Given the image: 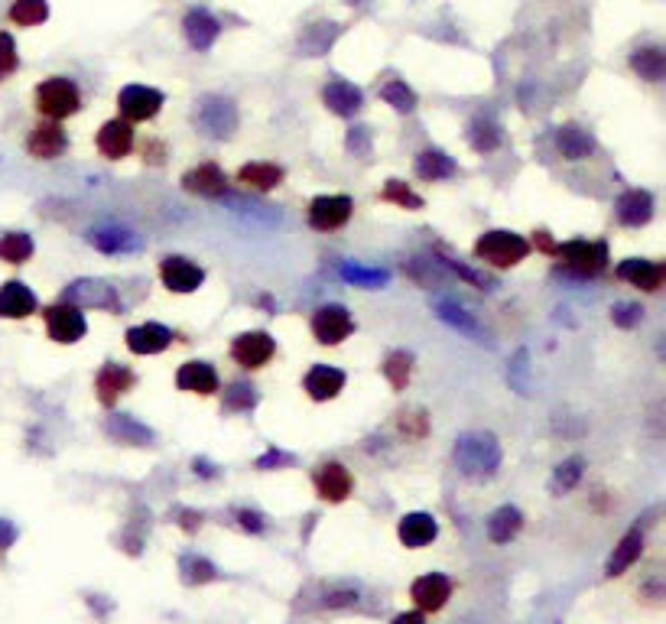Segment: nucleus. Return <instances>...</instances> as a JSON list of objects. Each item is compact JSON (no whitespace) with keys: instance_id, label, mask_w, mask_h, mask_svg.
Returning a JSON list of instances; mask_svg holds the SVG:
<instances>
[{"instance_id":"obj_1","label":"nucleus","mask_w":666,"mask_h":624,"mask_svg":"<svg viewBox=\"0 0 666 624\" xmlns=\"http://www.w3.org/2000/svg\"><path fill=\"white\" fill-rule=\"evenodd\" d=\"M452 465L462 478L475 481V485H485V481L498 478L501 465H504L501 439L488 433V429H468V433L455 436Z\"/></svg>"},{"instance_id":"obj_2","label":"nucleus","mask_w":666,"mask_h":624,"mask_svg":"<svg viewBox=\"0 0 666 624\" xmlns=\"http://www.w3.org/2000/svg\"><path fill=\"white\" fill-rule=\"evenodd\" d=\"M533 254L530 241L524 234H517L511 228H491L481 231L475 244H472V257L478 260L481 267L488 270H514Z\"/></svg>"},{"instance_id":"obj_3","label":"nucleus","mask_w":666,"mask_h":624,"mask_svg":"<svg viewBox=\"0 0 666 624\" xmlns=\"http://www.w3.org/2000/svg\"><path fill=\"white\" fill-rule=\"evenodd\" d=\"M556 270L566 273V277L576 280H595L602 277L611 264L608 244L605 241H589V238H569V241H556L553 254Z\"/></svg>"},{"instance_id":"obj_4","label":"nucleus","mask_w":666,"mask_h":624,"mask_svg":"<svg viewBox=\"0 0 666 624\" xmlns=\"http://www.w3.org/2000/svg\"><path fill=\"white\" fill-rule=\"evenodd\" d=\"M82 88L69 75H49L33 88V108L46 121H69L82 111Z\"/></svg>"},{"instance_id":"obj_5","label":"nucleus","mask_w":666,"mask_h":624,"mask_svg":"<svg viewBox=\"0 0 666 624\" xmlns=\"http://www.w3.org/2000/svg\"><path fill=\"white\" fill-rule=\"evenodd\" d=\"M192 124L199 130L202 137L215 140V143H225L238 134L241 127V111L238 104L225 95H215V91H208L199 101H195L192 108Z\"/></svg>"},{"instance_id":"obj_6","label":"nucleus","mask_w":666,"mask_h":624,"mask_svg":"<svg viewBox=\"0 0 666 624\" xmlns=\"http://www.w3.org/2000/svg\"><path fill=\"white\" fill-rule=\"evenodd\" d=\"M62 303H72L78 309H98V312H111V316H121L124 312V299L117 293V286L101 280V277H78L72 283L62 286L59 293Z\"/></svg>"},{"instance_id":"obj_7","label":"nucleus","mask_w":666,"mask_h":624,"mask_svg":"<svg viewBox=\"0 0 666 624\" xmlns=\"http://www.w3.org/2000/svg\"><path fill=\"white\" fill-rule=\"evenodd\" d=\"M309 332L322 348H338L355 335V316L345 303H322L312 309Z\"/></svg>"},{"instance_id":"obj_8","label":"nucleus","mask_w":666,"mask_h":624,"mask_svg":"<svg viewBox=\"0 0 666 624\" xmlns=\"http://www.w3.org/2000/svg\"><path fill=\"white\" fill-rule=\"evenodd\" d=\"M231 361L238 364L241 371H264L267 364L277 358V338H273L267 329H247L231 338L228 348Z\"/></svg>"},{"instance_id":"obj_9","label":"nucleus","mask_w":666,"mask_h":624,"mask_svg":"<svg viewBox=\"0 0 666 624\" xmlns=\"http://www.w3.org/2000/svg\"><path fill=\"white\" fill-rule=\"evenodd\" d=\"M351 215H355V199L345 192H322L316 199H309V208H306V225L319 234H332V231H342Z\"/></svg>"},{"instance_id":"obj_10","label":"nucleus","mask_w":666,"mask_h":624,"mask_svg":"<svg viewBox=\"0 0 666 624\" xmlns=\"http://www.w3.org/2000/svg\"><path fill=\"white\" fill-rule=\"evenodd\" d=\"M39 316H43V322H46V335L56 345H78L88 335L85 309H78L72 303H62V299L43 306V309H39Z\"/></svg>"},{"instance_id":"obj_11","label":"nucleus","mask_w":666,"mask_h":624,"mask_svg":"<svg viewBox=\"0 0 666 624\" xmlns=\"http://www.w3.org/2000/svg\"><path fill=\"white\" fill-rule=\"evenodd\" d=\"M114 101H117V117H124L127 124H150L160 117L166 95L153 85H124Z\"/></svg>"},{"instance_id":"obj_12","label":"nucleus","mask_w":666,"mask_h":624,"mask_svg":"<svg viewBox=\"0 0 666 624\" xmlns=\"http://www.w3.org/2000/svg\"><path fill=\"white\" fill-rule=\"evenodd\" d=\"M156 277H160L163 290H169L173 296H192L199 293L205 286V267L195 264L192 257H182V254H166L160 260V267H156Z\"/></svg>"},{"instance_id":"obj_13","label":"nucleus","mask_w":666,"mask_h":624,"mask_svg":"<svg viewBox=\"0 0 666 624\" xmlns=\"http://www.w3.org/2000/svg\"><path fill=\"white\" fill-rule=\"evenodd\" d=\"M312 491L319 494V501L325 504H345L351 494H355V475L345 462H319L312 468Z\"/></svg>"},{"instance_id":"obj_14","label":"nucleus","mask_w":666,"mask_h":624,"mask_svg":"<svg viewBox=\"0 0 666 624\" xmlns=\"http://www.w3.org/2000/svg\"><path fill=\"white\" fill-rule=\"evenodd\" d=\"M137 384V374L127 368V364L121 361H104L98 374H95V400L101 403L104 410H114L117 403H121V397H127L130 390H134Z\"/></svg>"},{"instance_id":"obj_15","label":"nucleus","mask_w":666,"mask_h":624,"mask_svg":"<svg viewBox=\"0 0 666 624\" xmlns=\"http://www.w3.org/2000/svg\"><path fill=\"white\" fill-rule=\"evenodd\" d=\"M65 150H69V134H65V127L59 121L39 117L30 127V134H26V153L39 163L59 160V156H65Z\"/></svg>"},{"instance_id":"obj_16","label":"nucleus","mask_w":666,"mask_h":624,"mask_svg":"<svg viewBox=\"0 0 666 624\" xmlns=\"http://www.w3.org/2000/svg\"><path fill=\"white\" fill-rule=\"evenodd\" d=\"M179 186L186 189L189 195H199V199H225L231 179L218 163L205 160V163L189 166L186 173L179 176Z\"/></svg>"},{"instance_id":"obj_17","label":"nucleus","mask_w":666,"mask_h":624,"mask_svg":"<svg viewBox=\"0 0 666 624\" xmlns=\"http://www.w3.org/2000/svg\"><path fill=\"white\" fill-rule=\"evenodd\" d=\"M95 147H98V153L104 156V160L121 163L137 150V130H134V124H127L124 117H111V121H104L98 127Z\"/></svg>"},{"instance_id":"obj_18","label":"nucleus","mask_w":666,"mask_h":624,"mask_svg":"<svg viewBox=\"0 0 666 624\" xmlns=\"http://www.w3.org/2000/svg\"><path fill=\"white\" fill-rule=\"evenodd\" d=\"M654 215H657V199L650 189L634 186V189H624L615 199V221L621 228H634V231L647 228L650 221H654Z\"/></svg>"},{"instance_id":"obj_19","label":"nucleus","mask_w":666,"mask_h":624,"mask_svg":"<svg viewBox=\"0 0 666 624\" xmlns=\"http://www.w3.org/2000/svg\"><path fill=\"white\" fill-rule=\"evenodd\" d=\"M176 342V332L163 322H140L124 332V345L137 358H156Z\"/></svg>"},{"instance_id":"obj_20","label":"nucleus","mask_w":666,"mask_h":624,"mask_svg":"<svg viewBox=\"0 0 666 624\" xmlns=\"http://www.w3.org/2000/svg\"><path fill=\"white\" fill-rule=\"evenodd\" d=\"M615 277L641 293H660L666 283V264L650 257H624L615 267Z\"/></svg>"},{"instance_id":"obj_21","label":"nucleus","mask_w":666,"mask_h":624,"mask_svg":"<svg viewBox=\"0 0 666 624\" xmlns=\"http://www.w3.org/2000/svg\"><path fill=\"white\" fill-rule=\"evenodd\" d=\"M319 98L325 104V111L335 114V117H342V121L358 117L361 108H364V91L355 82H348V78H338V75H332L329 82L322 85Z\"/></svg>"},{"instance_id":"obj_22","label":"nucleus","mask_w":666,"mask_h":624,"mask_svg":"<svg viewBox=\"0 0 666 624\" xmlns=\"http://www.w3.org/2000/svg\"><path fill=\"white\" fill-rule=\"evenodd\" d=\"M85 241L88 247H95L98 254H108V257L143 251V238L134 228H124V225H95L85 231Z\"/></svg>"},{"instance_id":"obj_23","label":"nucleus","mask_w":666,"mask_h":624,"mask_svg":"<svg viewBox=\"0 0 666 624\" xmlns=\"http://www.w3.org/2000/svg\"><path fill=\"white\" fill-rule=\"evenodd\" d=\"M176 387L192 397H215L221 390V374L212 361H182L176 368Z\"/></svg>"},{"instance_id":"obj_24","label":"nucleus","mask_w":666,"mask_h":624,"mask_svg":"<svg viewBox=\"0 0 666 624\" xmlns=\"http://www.w3.org/2000/svg\"><path fill=\"white\" fill-rule=\"evenodd\" d=\"M553 147L556 156L566 163H585L598 153V140L592 137V130H585L582 124H559L553 134Z\"/></svg>"},{"instance_id":"obj_25","label":"nucleus","mask_w":666,"mask_h":624,"mask_svg":"<svg viewBox=\"0 0 666 624\" xmlns=\"http://www.w3.org/2000/svg\"><path fill=\"white\" fill-rule=\"evenodd\" d=\"M452 589H455V582L449 576H442V572H426V576L413 579L410 598H413L416 611H423V615H436V611H442L449 605Z\"/></svg>"},{"instance_id":"obj_26","label":"nucleus","mask_w":666,"mask_h":624,"mask_svg":"<svg viewBox=\"0 0 666 624\" xmlns=\"http://www.w3.org/2000/svg\"><path fill=\"white\" fill-rule=\"evenodd\" d=\"M348 384V374L335 364H312L303 374V390L312 403H329L342 397V390Z\"/></svg>"},{"instance_id":"obj_27","label":"nucleus","mask_w":666,"mask_h":624,"mask_svg":"<svg viewBox=\"0 0 666 624\" xmlns=\"http://www.w3.org/2000/svg\"><path fill=\"white\" fill-rule=\"evenodd\" d=\"M104 436L117 442V446H137V449L156 446V433L147 423H140L134 413H111L104 420Z\"/></svg>"},{"instance_id":"obj_28","label":"nucleus","mask_w":666,"mask_h":624,"mask_svg":"<svg viewBox=\"0 0 666 624\" xmlns=\"http://www.w3.org/2000/svg\"><path fill=\"white\" fill-rule=\"evenodd\" d=\"M182 36H186L189 49L208 52L221 36V20L208 7H192L186 10V17H182Z\"/></svg>"},{"instance_id":"obj_29","label":"nucleus","mask_w":666,"mask_h":624,"mask_svg":"<svg viewBox=\"0 0 666 624\" xmlns=\"http://www.w3.org/2000/svg\"><path fill=\"white\" fill-rule=\"evenodd\" d=\"M234 182H238V186L247 189V192L267 195V192L280 189L283 182H286V169L280 163H270V160H251V163L238 166Z\"/></svg>"},{"instance_id":"obj_30","label":"nucleus","mask_w":666,"mask_h":624,"mask_svg":"<svg viewBox=\"0 0 666 624\" xmlns=\"http://www.w3.org/2000/svg\"><path fill=\"white\" fill-rule=\"evenodd\" d=\"M39 312L36 293L23 280H4L0 283V319L7 322H23Z\"/></svg>"},{"instance_id":"obj_31","label":"nucleus","mask_w":666,"mask_h":624,"mask_svg":"<svg viewBox=\"0 0 666 624\" xmlns=\"http://www.w3.org/2000/svg\"><path fill=\"white\" fill-rule=\"evenodd\" d=\"M436 316L449 325V329H455V332H462L465 338H472V342H481V345H491V338H488V329L481 325V319L475 316L472 309H465L462 303H455V299H436Z\"/></svg>"},{"instance_id":"obj_32","label":"nucleus","mask_w":666,"mask_h":624,"mask_svg":"<svg viewBox=\"0 0 666 624\" xmlns=\"http://www.w3.org/2000/svg\"><path fill=\"white\" fill-rule=\"evenodd\" d=\"M413 173L420 182H449L462 173V166L442 147H423L413 160Z\"/></svg>"},{"instance_id":"obj_33","label":"nucleus","mask_w":666,"mask_h":624,"mask_svg":"<svg viewBox=\"0 0 666 624\" xmlns=\"http://www.w3.org/2000/svg\"><path fill=\"white\" fill-rule=\"evenodd\" d=\"M439 537V520L429 511H410L397 520V540L407 550H423Z\"/></svg>"},{"instance_id":"obj_34","label":"nucleus","mask_w":666,"mask_h":624,"mask_svg":"<svg viewBox=\"0 0 666 624\" xmlns=\"http://www.w3.org/2000/svg\"><path fill=\"white\" fill-rule=\"evenodd\" d=\"M644 546H647V533L641 530V527H631L624 537L618 540V546L611 550V556H608V563H605V576L608 579H618V576H624L637 559L644 556Z\"/></svg>"},{"instance_id":"obj_35","label":"nucleus","mask_w":666,"mask_h":624,"mask_svg":"<svg viewBox=\"0 0 666 624\" xmlns=\"http://www.w3.org/2000/svg\"><path fill=\"white\" fill-rule=\"evenodd\" d=\"M436 260V267L442 270V273H449V277H459L462 283H468V286H475V290H494V280L488 277L485 270H478V267H472V264H465L462 257H455L449 247H442V244H436L433 247V254H429Z\"/></svg>"},{"instance_id":"obj_36","label":"nucleus","mask_w":666,"mask_h":624,"mask_svg":"<svg viewBox=\"0 0 666 624\" xmlns=\"http://www.w3.org/2000/svg\"><path fill=\"white\" fill-rule=\"evenodd\" d=\"M465 140H468V147H472L475 153L488 156V153H494L504 143V127L494 121L491 114H475L472 121H468V127H465Z\"/></svg>"},{"instance_id":"obj_37","label":"nucleus","mask_w":666,"mask_h":624,"mask_svg":"<svg viewBox=\"0 0 666 624\" xmlns=\"http://www.w3.org/2000/svg\"><path fill=\"white\" fill-rule=\"evenodd\" d=\"M485 530H488V540L494 546H507L511 540H517L520 530H524V511H520L517 504H501L498 511H491Z\"/></svg>"},{"instance_id":"obj_38","label":"nucleus","mask_w":666,"mask_h":624,"mask_svg":"<svg viewBox=\"0 0 666 624\" xmlns=\"http://www.w3.org/2000/svg\"><path fill=\"white\" fill-rule=\"evenodd\" d=\"M260 407V390L251 381H231L221 390V413L228 416H244Z\"/></svg>"},{"instance_id":"obj_39","label":"nucleus","mask_w":666,"mask_h":624,"mask_svg":"<svg viewBox=\"0 0 666 624\" xmlns=\"http://www.w3.org/2000/svg\"><path fill=\"white\" fill-rule=\"evenodd\" d=\"M628 65L637 78H644V82H650V85H660L666 78V56L660 46H637L631 52Z\"/></svg>"},{"instance_id":"obj_40","label":"nucleus","mask_w":666,"mask_h":624,"mask_svg":"<svg viewBox=\"0 0 666 624\" xmlns=\"http://www.w3.org/2000/svg\"><path fill=\"white\" fill-rule=\"evenodd\" d=\"M36 254V241L30 231H4L0 234V260L10 267L30 264Z\"/></svg>"},{"instance_id":"obj_41","label":"nucleus","mask_w":666,"mask_h":624,"mask_svg":"<svg viewBox=\"0 0 666 624\" xmlns=\"http://www.w3.org/2000/svg\"><path fill=\"white\" fill-rule=\"evenodd\" d=\"M338 277L351 286H358V290H384V286L390 283V270L364 267V264H358V260H345V264L338 267Z\"/></svg>"},{"instance_id":"obj_42","label":"nucleus","mask_w":666,"mask_h":624,"mask_svg":"<svg viewBox=\"0 0 666 624\" xmlns=\"http://www.w3.org/2000/svg\"><path fill=\"white\" fill-rule=\"evenodd\" d=\"M377 199L387 202V205H397V208H403V212H423V208H426L423 195L416 192L407 179H397V176H390L384 182L381 192H377Z\"/></svg>"},{"instance_id":"obj_43","label":"nucleus","mask_w":666,"mask_h":624,"mask_svg":"<svg viewBox=\"0 0 666 624\" xmlns=\"http://www.w3.org/2000/svg\"><path fill=\"white\" fill-rule=\"evenodd\" d=\"M381 374H384V381L390 384L394 394H403V390L410 387V377H413V355L410 351H403V348L387 351V358L381 361Z\"/></svg>"},{"instance_id":"obj_44","label":"nucleus","mask_w":666,"mask_h":624,"mask_svg":"<svg viewBox=\"0 0 666 624\" xmlns=\"http://www.w3.org/2000/svg\"><path fill=\"white\" fill-rule=\"evenodd\" d=\"M7 20L10 26H20V30L43 26L49 20V0H13L7 7Z\"/></svg>"},{"instance_id":"obj_45","label":"nucleus","mask_w":666,"mask_h":624,"mask_svg":"<svg viewBox=\"0 0 666 624\" xmlns=\"http://www.w3.org/2000/svg\"><path fill=\"white\" fill-rule=\"evenodd\" d=\"M377 95H381V101L390 104L397 114H413L416 104H420V95H416L403 78H387V82L377 88Z\"/></svg>"},{"instance_id":"obj_46","label":"nucleus","mask_w":666,"mask_h":624,"mask_svg":"<svg viewBox=\"0 0 666 624\" xmlns=\"http://www.w3.org/2000/svg\"><path fill=\"white\" fill-rule=\"evenodd\" d=\"M582 475H585V455H569V459H563L553 468L550 491L553 494H569L582 481Z\"/></svg>"},{"instance_id":"obj_47","label":"nucleus","mask_w":666,"mask_h":624,"mask_svg":"<svg viewBox=\"0 0 666 624\" xmlns=\"http://www.w3.org/2000/svg\"><path fill=\"white\" fill-rule=\"evenodd\" d=\"M179 572H182V582H186V585H208V582L221 579V569L212 563V559L195 556V553L179 559Z\"/></svg>"},{"instance_id":"obj_48","label":"nucleus","mask_w":666,"mask_h":624,"mask_svg":"<svg viewBox=\"0 0 666 624\" xmlns=\"http://www.w3.org/2000/svg\"><path fill=\"white\" fill-rule=\"evenodd\" d=\"M397 433L407 442H423L429 436V413L423 407H410L397 413Z\"/></svg>"},{"instance_id":"obj_49","label":"nucleus","mask_w":666,"mask_h":624,"mask_svg":"<svg viewBox=\"0 0 666 624\" xmlns=\"http://www.w3.org/2000/svg\"><path fill=\"white\" fill-rule=\"evenodd\" d=\"M345 153L358 156V160H368L374 153V130L368 124H351L345 130Z\"/></svg>"},{"instance_id":"obj_50","label":"nucleus","mask_w":666,"mask_h":624,"mask_svg":"<svg viewBox=\"0 0 666 624\" xmlns=\"http://www.w3.org/2000/svg\"><path fill=\"white\" fill-rule=\"evenodd\" d=\"M641 322H644V306L634 303V299H621V303L611 306V325H615V329L631 332Z\"/></svg>"},{"instance_id":"obj_51","label":"nucleus","mask_w":666,"mask_h":624,"mask_svg":"<svg viewBox=\"0 0 666 624\" xmlns=\"http://www.w3.org/2000/svg\"><path fill=\"white\" fill-rule=\"evenodd\" d=\"M234 524H238L244 533H251V537H264L267 533V514L257 511V507H234Z\"/></svg>"},{"instance_id":"obj_52","label":"nucleus","mask_w":666,"mask_h":624,"mask_svg":"<svg viewBox=\"0 0 666 624\" xmlns=\"http://www.w3.org/2000/svg\"><path fill=\"white\" fill-rule=\"evenodd\" d=\"M20 69V52H17V39H13L7 30H0V82Z\"/></svg>"},{"instance_id":"obj_53","label":"nucleus","mask_w":666,"mask_h":624,"mask_svg":"<svg viewBox=\"0 0 666 624\" xmlns=\"http://www.w3.org/2000/svg\"><path fill=\"white\" fill-rule=\"evenodd\" d=\"M293 465H296V455L280 449V446H267L264 455H257L254 459L257 472H277V468H293Z\"/></svg>"},{"instance_id":"obj_54","label":"nucleus","mask_w":666,"mask_h":624,"mask_svg":"<svg viewBox=\"0 0 666 624\" xmlns=\"http://www.w3.org/2000/svg\"><path fill=\"white\" fill-rule=\"evenodd\" d=\"M140 156H143V163H147V166H163V163H166V156H169L166 140H160V137H147V140L140 143Z\"/></svg>"},{"instance_id":"obj_55","label":"nucleus","mask_w":666,"mask_h":624,"mask_svg":"<svg viewBox=\"0 0 666 624\" xmlns=\"http://www.w3.org/2000/svg\"><path fill=\"white\" fill-rule=\"evenodd\" d=\"M358 605V589H335V592H325L322 598V608H355Z\"/></svg>"},{"instance_id":"obj_56","label":"nucleus","mask_w":666,"mask_h":624,"mask_svg":"<svg viewBox=\"0 0 666 624\" xmlns=\"http://www.w3.org/2000/svg\"><path fill=\"white\" fill-rule=\"evenodd\" d=\"M176 524L186 530V533H199L202 524H205V514L195 511V507H179V511H176Z\"/></svg>"},{"instance_id":"obj_57","label":"nucleus","mask_w":666,"mask_h":624,"mask_svg":"<svg viewBox=\"0 0 666 624\" xmlns=\"http://www.w3.org/2000/svg\"><path fill=\"white\" fill-rule=\"evenodd\" d=\"M192 472L199 475V478H205V481H215V478L221 475V468H218L212 459H205V455H195V459H192Z\"/></svg>"},{"instance_id":"obj_58","label":"nucleus","mask_w":666,"mask_h":624,"mask_svg":"<svg viewBox=\"0 0 666 624\" xmlns=\"http://www.w3.org/2000/svg\"><path fill=\"white\" fill-rule=\"evenodd\" d=\"M17 537H20L17 524H13V520H7V517H0V553H7L10 546L17 543Z\"/></svg>"},{"instance_id":"obj_59","label":"nucleus","mask_w":666,"mask_h":624,"mask_svg":"<svg viewBox=\"0 0 666 624\" xmlns=\"http://www.w3.org/2000/svg\"><path fill=\"white\" fill-rule=\"evenodd\" d=\"M527 241H530V247H537V251L546 254V257H550L553 247H556V238L546 228H537V231H533V238H527Z\"/></svg>"},{"instance_id":"obj_60","label":"nucleus","mask_w":666,"mask_h":624,"mask_svg":"<svg viewBox=\"0 0 666 624\" xmlns=\"http://www.w3.org/2000/svg\"><path fill=\"white\" fill-rule=\"evenodd\" d=\"M390 624H426V615L423 611H400Z\"/></svg>"}]
</instances>
